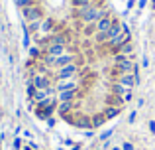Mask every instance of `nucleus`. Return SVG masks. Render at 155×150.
<instances>
[{
  "mask_svg": "<svg viewBox=\"0 0 155 150\" xmlns=\"http://www.w3.org/2000/svg\"><path fill=\"white\" fill-rule=\"evenodd\" d=\"M145 4H147V0H140V8H143Z\"/></svg>",
  "mask_w": 155,
  "mask_h": 150,
  "instance_id": "obj_21",
  "label": "nucleus"
},
{
  "mask_svg": "<svg viewBox=\"0 0 155 150\" xmlns=\"http://www.w3.org/2000/svg\"><path fill=\"white\" fill-rule=\"evenodd\" d=\"M77 73H79V65L69 63V65L57 69V79H73V77H77Z\"/></svg>",
  "mask_w": 155,
  "mask_h": 150,
  "instance_id": "obj_6",
  "label": "nucleus"
},
{
  "mask_svg": "<svg viewBox=\"0 0 155 150\" xmlns=\"http://www.w3.org/2000/svg\"><path fill=\"white\" fill-rule=\"evenodd\" d=\"M153 2H155V0H153Z\"/></svg>",
  "mask_w": 155,
  "mask_h": 150,
  "instance_id": "obj_24",
  "label": "nucleus"
},
{
  "mask_svg": "<svg viewBox=\"0 0 155 150\" xmlns=\"http://www.w3.org/2000/svg\"><path fill=\"white\" fill-rule=\"evenodd\" d=\"M106 14H108V12L100 10L96 4L84 6V8H77V18H79L83 24H87V26H94V24L98 22V20H102Z\"/></svg>",
  "mask_w": 155,
  "mask_h": 150,
  "instance_id": "obj_1",
  "label": "nucleus"
},
{
  "mask_svg": "<svg viewBox=\"0 0 155 150\" xmlns=\"http://www.w3.org/2000/svg\"><path fill=\"white\" fill-rule=\"evenodd\" d=\"M73 107V101H63V103H59V113L65 117V113H69Z\"/></svg>",
  "mask_w": 155,
  "mask_h": 150,
  "instance_id": "obj_13",
  "label": "nucleus"
},
{
  "mask_svg": "<svg viewBox=\"0 0 155 150\" xmlns=\"http://www.w3.org/2000/svg\"><path fill=\"white\" fill-rule=\"evenodd\" d=\"M134 61L130 59V55H122V54H116L114 55V73L120 75V73H134Z\"/></svg>",
  "mask_w": 155,
  "mask_h": 150,
  "instance_id": "obj_2",
  "label": "nucleus"
},
{
  "mask_svg": "<svg viewBox=\"0 0 155 150\" xmlns=\"http://www.w3.org/2000/svg\"><path fill=\"white\" fill-rule=\"evenodd\" d=\"M77 97V91H67V93H57V99H59V103H63V101H73Z\"/></svg>",
  "mask_w": 155,
  "mask_h": 150,
  "instance_id": "obj_11",
  "label": "nucleus"
},
{
  "mask_svg": "<svg viewBox=\"0 0 155 150\" xmlns=\"http://www.w3.org/2000/svg\"><path fill=\"white\" fill-rule=\"evenodd\" d=\"M31 85H34L35 89H49V77H47L45 73H38L31 77Z\"/></svg>",
  "mask_w": 155,
  "mask_h": 150,
  "instance_id": "obj_8",
  "label": "nucleus"
},
{
  "mask_svg": "<svg viewBox=\"0 0 155 150\" xmlns=\"http://www.w3.org/2000/svg\"><path fill=\"white\" fill-rule=\"evenodd\" d=\"M22 14H24V18H26L28 22H38V20H41V18H43V12H41V8H39L38 4L24 8Z\"/></svg>",
  "mask_w": 155,
  "mask_h": 150,
  "instance_id": "obj_4",
  "label": "nucleus"
},
{
  "mask_svg": "<svg viewBox=\"0 0 155 150\" xmlns=\"http://www.w3.org/2000/svg\"><path fill=\"white\" fill-rule=\"evenodd\" d=\"M75 8H84V6H92L94 0H71Z\"/></svg>",
  "mask_w": 155,
  "mask_h": 150,
  "instance_id": "obj_14",
  "label": "nucleus"
},
{
  "mask_svg": "<svg viewBox=\"0 0 155 150\" xmlns=\"http://www.w3.org/2000/svg\"><path fill=\"white\" fill-rule=\"evenodd\" d=\"M53 30V20L51 18H41V22H39V34H41V40L43 38H45V36H47V38H49V32Z\"/></svg>",
  "mask_w": 155,
  "mask_h": 150,
  "instance_id": "obj_10",
  "label": "nucleus"
},
{
  "mask_svg": "<svg viewBox=\"0 0 155 150\" xmlns=\"http://www.w3.org/2000/svg\"><path fill=\"white\" fill-rule=\"evenodd\" d=\"M20 146H22V140L16 138V140H14V148H16V150H20Z\"/></svg>",
  "mask_w": 155,
  "mask_h": 150,
  "instance_id": "obj_20",
  "label": "nucleus"
},
{
  "mask_svg": "<svg viewBox=\"0 0 155 150\" xmlns=\"http://www.w3.org/2000/svg\"><path fill=\"white\" fill-rule=\"evenodd\" d=\"M120 148H122V150H134V144L126 140V142H122V146H120Z\"/></svg>",
  "mask_w": 155,
  "mask_h": 150,
  "instance_id": "obj_18",
  "label": "nucleus"
},
{
  "mask_svg": "<svg viewBox=\"0 0 155 150\" xmlns=\"http://www.w3.org/2000/svg\"><path fill=\"white\" fill-rule=\"evenodd\" d=\"M118 111H120V109H118V107H108V111H106V120H108V119H112V117H116L118 115Z\"/></svg>",
  "mask_w": 155,
  "mask_h": 150,
  "instance_id": "obj_16",
  "label": "nucleus"
},
{
  "mask_svg": "<svg viewBox=\"0 0 155 150\" xmlns=\"http://www.w3.org/2000/svg\"><path fill=\"white\" fill-rule=\"evenodd\" d=\"M45 63H51V65L57 67V69H61V67L69 65V63H75V55H73L71 51H67V54H63V55H57V58L45 55Z\"/></svg>",
  "mask_w": 155,
  "mask_h": 150,
  "instance_id": "obj_3",
  "label": "nucleus"
},
{
  "mask_svg": "<svg viewBox=\"0 0 155 150\" xmlns=\"http://www.w3.org/2000/svg\"><path fill=\"white\" fill-rule=\"evenodd\" d=\"M114 83H120V85H124V87L134 89V85H136V73H120V75H116V81H114Z\"/></svg>",
  "mask_w": 155,
  "mask_h": 150,
  "instance_id": "obj_7",
  "label": "nucleus"
},
{
  "mask_svg": "<svg viewBox=\"0 0 155 150\" xmlns=\"http://www.w3.org/2000/svg\"><path fill=\"white\" fill-rule=\"evenodd\" d=\"M67 91H79V79H59L57 83V93H67Z\"/></svg>",
  "mask_w": 155,
  "mask_h": 150,
  "instance_id": "obj_5",
  "label": "nucleus"
},
{
  "mask_svg": "<svg viewBox=\"0 0 155 150\" xmlns=\"http://www.w3.org/2000/svg\"><path fill=\"white\" fill-rule=\"evenodd\" d=\"M112 26H114V20L110 18L108 14H106L104 18H102V20H98V22H96L92 28H94V32H108Z\"/></svg>",
  "mask_w": 155,
  "mask_h": 150,
  "instance_id": "obj_9",
  "label": "nucleus"
},
{
  "mask_svg": "<svg viewBox=\"0 0 155 150\" xmlns=\"http://www.w3.org/2000/svg\"><path fill=\"white\" fill-rule=\"evenodd\" d=\"M22 38H24V47H30V30H24Z\"/></svg>",
  "mask_w": 155,
  "mask_h": 150,
  "instance_id": "obj_17",
  "label": "nucleus"
},
{
  "mask_svg": "<svg viewBox=\"0 0 155 150\" xmlns=\"http://www.w3.org/2000/svg\"><path fill=\"white\" fill-rule=\"evenodd\" d=\"M14 2H16V6H20L24 10V8H28V6H34L35 0H14Z\"/></svg>",
  "mask_w": 155,
  "mask_h": 150,
  "instance_id": "obj_15",
  "label": "nucleus"
},
{
  "mask_svg": "<svg viewBox=\"0 0 155 150\" xmlns=\"http://www.w3.org/2000/svg\"><path fill=\"white\" fill-rule=\"evenodd\" d=\"M26 150H31V148H26Z\"/></svg>",
  "mask_w": 155,
  "mask_h": 150,
  "instance_id": "obj_23",
  "label": "nucleus"
},
{
  "mask_svg": "<svg viewBox=\"0 0 155 150\" xmlns=\"http://www.w3.org/2000/svg\"><path fill=\"white\" fill-rule=\"evenodd\" d=\"M39 54H41V51H39V47H30V55H31V58H38Z\"/></svg>",
  "mask_w": 155,
  "mask_h": 150,
  "instance_id": "obj_19",
  "label": "nucleus"
},
{
  "mask_svg": "<svg viewBox=\"0 0 155 150\" xmlns=\"http://www.w3.org/2000/svg\"><path fill=\"white\" fill-rule=\"evenodd\" d=\"M112 150H122V148H120V146H114V148H112Z\"/></svg>",
  "mask_w": 155,
  "mask_h": 150,
  "instance_id": "obj_22",
  "label": "nucleus"
},
{
  "mask_svg": "<svg viewBox=\"0 0 155 150\" xmlns=\"http://www.w3.org/2000/svg\"><path fill=\"white\" fill-rule=\"evenodd\" d=\"M114 51H116V54H122V55H130L132 54V46H130V42H124L118 50H114Z\"/></svg>",
  "mask_w": 155,
  "mask_h": 150,
  "instance_id": "obj_12",
  "label": "nucleus"
}]
</instances>
